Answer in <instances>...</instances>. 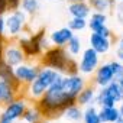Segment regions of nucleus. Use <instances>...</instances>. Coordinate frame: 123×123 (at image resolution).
I'll return each instance as SVG.
<instances>
[{
    "label": "nucleus",
    "mask_w": 123,
    "mask_h": 123,
    "mask_svg": "<svg viewBox=\"0 0 123 123\" xmlns=\"http://www.w3.org/2000/svg\"><path fill=\"white\" fill-rule=\"evenodd\" d=\"M61 80L62 75H59L54 84L48 87V90L42 94L41 98L36 100V107L41 110L43 119H56L61 114H64V110L75 103V98L65 94L61 88Z\"/></svg>",
    "instance_id": "nucleus-1"
},
{
    "label": "nucleus",
    "mask_w": 123,
    "mask_h": 123,
    "mask_svg": "<svg viewBox=\"0 0 123 123\" xmlns=\"http://www.w3.org/2000/svg\"><path fill=\"white\" fill-rule=\"evenodd\" d=\"M114 80V75L111 73L110 64H103L98 65L94 71V84L98 87H104L107 84H110Z\"/></svg>",
    "instance_id": "nucleus-10"
},
{
    "label": "nucleus",
    "mask_w": 123,
    "mask_h": 123,
    "mask_svg": "<svg viewBox=\"0 0 123 123\" xmlns=\"http://www.w3.org/2000/svg\"><path fill=\"white\" fill-rule=\"evenodd\" d=\"M119 109V113H120V116L123 117V100H122V104H120V107H117Z\"/></svg>",
    "instance_id": "nucleus-38"
},
{
    "label": "nucleus",
    "mask_w": 123,
    "mask_h": 123,
    "mask_svg": "<svg viewBox=\"0 0 123 123\" xmlns=\"http://www.w3.org/2000/svg\"><path fill=\"white\" fill-rule=\"evenodd\" d=\"M5 18H6V32L9 33L10 38H18L26 26L28 15L23 10L16 9V10L9 12V15Z\"/></svg>",
    "instance_id": "nucleus-4"
},
{
    "label": "nucleus",
    "mask_w": 123,
    "mask_h": 123,
    "mask_svg": "<svg viewBox=\"0 0 123 123\" xmlns=\"http://www.w3.org/2000/svg\"><path fill=\"white\" fill-rule=\"evenodd\" d=\"M70 2L73 3V2H81V0H70Z\"/></svg>",
    "instance_id": "nucleus-42"
},
{
    "label": "nucleus",
    "mask_w": 123,
    "mask_h": 123,
    "mask_svg": "<svg viewBox=\"0 0 123 123\" xmlns=\"http://www.w3.org/2000/svg\"><path fill=\"white\" fill-rule=\"evenodd\" d=\"M114 2H119V0H114Z\"/></svg>",
    "instance_id": "nucleus-43"
},
{
    "label": "nucleus",
    "mask_w": 123,
    "mask_h": 123,
    "mask_svg": "<svg viewBox=\"0 0 123 123\" xmlns=\"http://www.w3.org/2000/svg\"><path fill=\"white\" fill-rule=\"evenodd\" d=\"M0 123H13L10 120H6V119H0Z\"/></svg>",
    "instance_id": "nucleus-39"
},
{
    "label": "nucleus",
    "mask_w": 123,
    "mask_h": 123,
    "mask_svg": "<svg viewBox=\"0 0 123 123\" xmlns=\"http://www.w3.org/2000/svg\"><path fill=\"white\" fill-rule=\"evenodd\" d=\"M90 20H94V22H98V23H106L107 22V15L103 13V12H93L90 15Z\"/></svg>",
    "instance_id": "nucleus-29"
},
{
    "label": "nucleus",
    "mask_w": 123,
    "mask_h": 123,
    "mask_svg": "<svg viewBox=\"0 0 123 123\" xmlns=\"http://www.w3.org/2000/svg\"><path fill=\"white\" fill-rule=\"evenodd\" d=\"M90 48H93L98 55L107 54L110 51V48H111V39L93 32L90 35Z\"/></svg>",
    "instance_id": "nucleus-11"
},
{
    "label": "nucleus",
    "mask_w": 123,
    "mask_h": 123,
    "mask_svg": "<svg viewBox=\"0 0 123 123\" xmlns=\"http://www.w3.org/2000/svg\"><path fill=\"white\" fill-rule=\"evenodd\" d=\"M5 45H6L5 38L0 36V59H3V49H5Z\"/></svg>",
    "instance_id": "nucleus-34"
},
{
    "label": "nucleus",
    "mask_w": 123,
    "mask_h": 123,
    "mask_svg": "<svg viewBox=\"0 0 123 123\" xmlns=\"http://www.w3.org/2000/svg\"><path fill=\"white\" fill-rule=\"evenodd\" d=\"M81 120L84 123H101L100 117H98V110L91 104H88L87 109L83 111V119Z\"/></svg>",
    "instance_id": "nucleus-22"
},
{
    "label": "nucleus",
    "mask_w": 123,
    "mask_h": 123,
    "mask_svg": "<svg viewBox=\"0 0 123 123\" xmlns=\"http://www.w3.org/2000/svg\"><path fill=\"white\" fill-rule=\"evenodd\" d=\"M94 101L100 107H113V106H116V101L107 94V91L103 87H100V91H98V94H96V100Z\"/></svg>",
    "instance_id": "nucleus-20"
},
{
    "label": "nucleus",
    "mask_w": 123,
    "mask_h": 123,
    "mask_svg": "<svg viewBox=\"0 0 123 123\" xmlns=\"http://www.w3.org/2000/svg\"><path fill=\"white\" fill-rule=\"evenodd\" d=\"M98 62H100V55L93 48H87L83 51L81 61L78 64V73L83 75H91L98 67Z\"/></svg>",
    "instance_id": "nucleus-5"
},
{
    "label": "nucleus",
    "mask_w": 123,
    "mask_h": 123,
    "mask_svg": "<svg viewBox=\"0 0 123 123\" xmlns=\"http://www.w3.org/2000/svg\"><path fill=\"white\" fill-rule=\"evenodd\" d=\"M94 100H96V90H94V87L93 86H86L78 93V96L75 97V104H78V106H88Z\"/></svg>",
    "instance_id": "nucleus-16"
},
{
    "label": "nucleus",
    "mask_w": 123,
    "mask_h": 123,
    "mask_svg": "<svg viewBox=\"0 0 123 123\" xmlns=\"http://www.w3.org/2000/svg\"><path fill=\"white\" fill-rule=\"evenodd\" d=\"M49 38L45 36V31H41L32 36L28 38H19L18 39V45L22 48L23 54L26 55V58H35L42 55V52L45 49L49 48Z\"/></svg>",
    "instance_id": "nucleus-3"
},
{
    "label": "nucleus",
    "mask_w": 123,
    "mask_h": 123,
    "mask_svg": "<svg viewBox=\"0 0 123 123\" xmlns=\"http://www.w3.org/2000/svg\"><path fill=\"white\" fill-rule=\"evenodd\" d=\"M5 33H6V18L5 15H0V36L5 38Z\"/></svg>",
    "instance_id": "nucleus-31"
},
{
    "label": "nucleus",
    "mask_w": 123,
    "mask_h": 123,
    "mask_svg": "<svg viewBox=\"0 0 123 123\" xmlns=\"http://www.w3.org/2000/svg\"><path fill=\"white\" fill-rule=\"evenodd\" d=\"M117 49H123V35L120 36L119 39V43H117Z\"/></svg>",
    "instance_id": "nucleus-37"
},
{
    "label": "nucleus",
    "mask_w": 123,
    "mask_h": 123,
    "mask_svg": "<svg viewBox=\"0 0 123 123\" xmlns=\"http://www.w3.org/2000/svg\"><path fill=\"white\" fill-rule=\"evenodd\" d=\"M87 26L94 33H98V35L106 36V38H111V31L106 26V23H98V22H94V20H88Z\"/></svg>",
    "instance_id": "nucleus-23"
},
{
    "label": "nucleus",
    "mask_w": 123,
    "mask_h": 123,
    "mask_svg": "<svg viewBox=\"0 0 123 123\" xmlns=\"http://www.w3.org/2000/svg\"><path fill=\"white\" fill-rule=\"evenodd\" d=\"M7 12H9L7 0H0V15H6Z\"/></svg>",
    "instance_id": "nucleus-33"
},
{
    "label": "nucleus",
    "mask_w": 123,
    "mask_h": 123,
    "mask_svg": "<svg viewBox=\"0 0 123 123\" xmlns=\"http://www.w3.org/2000/svg\"><path fill=\"white\" fill-rule=\"evenodd\" d=\"M116 123H123V117H122V116H120V117H119V119H117V122H116Z\"/></svg>",
    "instance_id": "nucleus-40"
},
{
    "label": "nucleus",
    "mask_w": 123,
    "mask_h": 123,
    "mask_svg": "<svg viewBox=\"0 0 123 123\" xmlns=\"http://www.w3.org/2000/svg\"><path fill=\"white\" fill-rule=\"evenodd\" d=\"M110 64V68H111V73L114 75V80L117 78H122L123 77V62H120V61H111Z\"/></svg>",
    "instance_id": "nucleus-28"
},
{
    "label": "nucleus",
    "mask_w": 123,
    "mask_h": 123,
    "mask_svg": "<svg viewBox=\"0 0 123 123\" xmlns=\"http://www.w3.org/2000/svg\"><path fill=\"white\" fill-rule=\"evenodd\" d=\"M26 107H28V101L25 98L16 97L13 101H10L9 104L5 106V110L2 111V114H0V119H6V120L15 122V120L22 117Z\"/></svg>",
    "instance_id": "nucleus-7"
},
{
    "label": "nucleus",
    "mask_w": 123,
    "mask_h": 123,
    "mask_svg": "<svg viewBox=\"0 0 123 123\" xmlns=\"http://www.w3.org/2000/svg\"><path fill=\"white\" fill-rule=\"evenodd\" d=\"M73 35H74V32L68 26L67 28H61L58 31H54L49 35V42L54 46H65L67 42L73 38Z\"/></svg>",
    "instance_id": "nucleus-14"
},
{
    "label": "nucleus",
    "mask_w": 123,
    "mask_h": 123,
    "mask_svg": "<svg viewBox=\"0 0 123 123\" xmlns=\"http://www.w3.org/2000/svg\"><path fill=\"white\" fill-rule=\"evenodd\" d=\"M41 123H49V120H48V119H43V120H42Z\"/></svg>",
    "instance_id": "nucleus-41"
},
{
    "label": "nucleus",
    "mask_w": 123,
    "mask_h": 123,
    "mask_svg": "<svg viewBox=\"0 0 123 123\" xmlns=\"http://www.w3.org/2000/svg\"><path fill=\"white\" fill-rule=\"evenodd\" d=\"M41 62L43 67L52 68L62 75H74L78 73V64L64 46H49L42 52Z\"/></svg>",
    "instance_id": "nucleus-2"
},
{
    "label": "nucleus",
    "mask_w": 123,
    "mask_h": 123,
    "mask_svg": "<svg viewBox=\"0 0 123 123\" xmlns=\"http://www.w3.org/2000/svg\"><path fill=\"white\" fill-rule=\"evenodd\" d=\"M98 117H100L101 123H116L117 119L120 117V113H119V109L116 106H113V107H100Z\"/></svg>",
    "instance_id": "nucleus-17"
},
{
    "label": "nucleus",
    "mask_w": 123,
    "mask_h": 123,
    "mask_svg": "<svg viewBox=\"0 0 123 123\" xmlns=\"http://www.w3.org/2000/svg\"><path fill=\"white\" fill-rule=\"evenodd\" d=\"M0 80H5V81L10 83L18 91H20V88L23 87L18 81V78L15 75V71H13V67H10L5 59H0Z\"/></svg>",
    "instance_id": "nucleus-12"
},
{
    "label": "nucleus",
    "mask_w": 123,
    "mask_h": 123,
    "mask_svg": "<svg viewBox=\"0 0 123 123\" xmlns=\"http://www.w3.org/2000/svg\"><path fill=\"white\" fill-rule=\"evenodd\" d=\"M87 19H81V18H73L70 22H68V28L73 31V32H80L83 29L87 28Z\"/></svg>",
    "instance_id": "nucleus-27"
},
{
    "label": "nucleus",
    "mask_w": 123,
    "mask_h": 123,
    "mask_svg": "<svg viewBox=\"0 0 123 123\" xmlns=\"http://www.w3.org/2000/svg\"><path fill=\"white\" fill-rule=\"evenodd\" d=\"M67 52L71 55V56H77V55H80V52H81V41H80V38L78 36H75V35H73V38L67 42Z\"/></svg>",
    "instance_id": "nucleus-25"
},
{
    "label": "nucleus",
    "mask_w": 123,
    "mask_h": 123,
    "mask_svg": "<svg viewBox=\"0 0 123 123\" xmlns=\"http://www.w3.org/2000/svg\"><path fill=\"white\" fill-rule=\"evenodd\" d=\"M39 0H20V6L19 9L23 10L26 15H35L39 10Z\"/></svg>",
    "instance_id": "nucleus-24"
},
{
    "label": "nucleus",
    "mask_w": 123,
    "mask_h": 123,
    "mask_svg": "<svg viewBox=\"0 0 123 123\" xmlns=\"http://www.w3.org/2000/svg\"><path fill=\"white\" fill-rule=\"evenodd\" d=\"M3 59L10 65V67H16L19 64H23L26 61V55L23 54L22 48L15 43V42H9L7 45H5V49H3Z\"/></svg>",
    "instance_id": "nucleus-8"
},
{
    "label": "nucleus",
    "mask_w": 123,
    "mask_h": 123,
    "mask_svg": "<svg viewBox=\"0 0 123 123\" xmlns=\"http://www.w3.org/2000/svg\"><path fill=\"white\" fill-rule=\"evenodd\" d=\"M87 3L90 5V7L94 12H103V13H106L107 10H110L114 6V0H88Z\"/></svg>",
    "instance_id": "nucleus-19"
},
{
    "label": "nucleus",
    "mask_w": 123,
    "mask_h": 123,
    "mask_svg": "<svg viewBox=\"0 0 123 123\" xmlns=\"http://www.w3.org/2000/svg\"><path fill=\"white\" fill-rule=\"evenodd\" d=\"M19 97V91L7 81L0 80V106H6Z\"/></svg>",
    "instance_id": "nucleus-13"
},
{
    "label": "nucleus",
    "mask_w": 123,
    "mask_h": 123,
    "mask_svg": "<svg viewBox=\"0 0 123 123\" xmlns=\"http://www.w3.org/2000/svg\"><path fill=\"white\" fill-rule=\"evenodd\" d=\"M22 119H23L26 123H41V122L43 120V116H42L41 110H39V109L36 107V104H35V106H32V107H26L25 113L22 114Z\"/></svg>",
    "instance_id": "nucleus-18"
},
{
    "label": "nucleus",
    "mask_w": 123,
    "mask_h": 123,
    "mask_svg": "<svg viewBox=\"0 0 123 123\" xmlns=\"http://www.w3.org/2000/svg\"><path fill=\"white\" fill-rule=\"evenodd\" d=\"M116 55H117V61H120V62H123V49H117Z\"/></svg>",
    "instance_id": "nucleus-36"
},
{
    "label": "nucleus",
    "mask_w": 123,
    "mask_h": 123,
    "mask_svg": "<svg viewBox=\"0 0 123 123\" xmlns=\"http://www.w3.org/2000/svg\"><path fill=\"white\" fill-rule=\"evenodd\" d=\"M64 116L68 119V120H71V122H80L81 119H83V110L80 109V106L78 104H71V106H68L65 110H64Z\"/></svg>",
    "instance_id": "nucleus-21"
},
{
    "label": "nucleus",
    "mask_w": 123,
    "mask_h": 123,
    "mask_svg": "<svg viewBox=\"0 0 123 123\" xmlns=\"http://www.w3.org/2000/svg\"><path fill=\"white\" fill-rule=\"evenodd\" d=\"M116 16L120 20V23H123V0H119V3L116 6Z\"/></svg>",
    "instance_id": "nucleus-30"
},
{
    "label": "nucleus",
    "mask_w": 123,
    "mask_h": 123,
    "mask_svg": "<svg viewBox=\"0 0 123 123\" xmlns=\"http://www.w3.org/2000/svg\"><path fill=\"white\" fill-rule=\"evenodd\" d=\"M117 86H119V90H120V94H122V100H123V77L122 78H117Z\"/></svg>",
    "instance_id": "nucleus-35"
},
{
    "label": "nucleus",
    "mask_w": 123,
    "mask_h": 123,
    "mask_svg": "<svg viewBox=\"0 0 123 123\" xmlns=\"http://www.w3.org/2000/svg\"><path fill=\"white\" fill-rule=\"evenodd\" d=\"M86 78L80 74H74V75H62L61 80V88L65 94H68L70 97L75 98L78 96V93L86 87Z\"/></svg>",
    "instance_id": "nucleus-6"
},
{
    "label": "nucleus",
    "mask_w": 123,
    "mask_h": 123,
    "mask_svg": "<svg viewBox=\"0 0 123 123\" xmlns=\"http://www.w3.org/2000/svg\"><path fill=\"white\" fill-rule=\"evenodd\" d=\"M103 88L107 91V94H109L116 103H120V101H122V94H120V90H119V86H117V81H116V80H113L110 84L104 86Z\"/></svg>",
    "instance_id": "nucleus-26"
},
{
    "label": "nucleus",
    "mask_w": 123,
    "mask_h": 123,
    "mask_svg": "<svg viewBox=\"0 0 123 123\" xmlns=\"http://www.w3.org/2000/svg\"><path fill=\"white\" fill-rule=\"evenodd\" d=\"M39 68H41L39 65H29V64L23 62V64L16 65L13 68V71H15V75H16L18 81L22 86H28L36 78V75L39 73Z\"/></svg>",
    "instance_id": "nucleus-9"
},
{
    "label": "nucleus",
    "mask_w": 123,
    "mask_h": 123,
    "mask_svg": "<svg viewBox=\"0 0 123 123\" xmlns=\"http://www.w3.org/2000/svg\"><path fill=\"white\" fill-rule=\"evenodd\" d=\"M68 12L73 18H81V19H87L91 15V7L86 0L81 2H73L68 6Z\"/></svg>",
    "instance_id": "nucleus-15"
},
{
    "label": "nucleus",
    "mask_w": 123,
    "mask_h": 123,
    "mask_svg": "<svg viewBox=\"0 0 123 123\" xmlns=\"http://www.w3.org/2000/svg\"><path fill=\"white\" fill-rule=\"evenodd\" d=\"M7 5H9V12L16 10L20 6V0H7Z\"/></svg>",
    "instance_id": "nucleus-32"
}]
</instances>
